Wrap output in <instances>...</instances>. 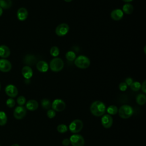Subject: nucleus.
Wrapping results in <instances>:
<instances>
[{"label": "nucleus", "mask_w": 146, "mask_h": 146, "mask_svg": "<svg viewBox=\"0 0 146 146\" xmlns=\"http://www.w3.org/2000/svg\"><path fill=\"white\" fill-rule=\"evenodd\" d=\"M90 111L93 115L99 117L104 115L106 111V107L104 103L99 100H96L91 104Z\"/></svg>", "instance_id": "obj_1"}, {"label": "nucleus", "mask_w": 146, "mask_h": 146, "mask_svg": "<svg viewBox=\"0 0 146 146\" xmlns=\"http://www.w3.org/2000/svg\"><path fill=\"white\" fill-rule=\"evenodd\" d=\"M48 66L52 71L59 72L64 67V62L61 58L55 57L50 61Z\"/></svg>", "instance_id": "obj_2"}, {"label": "nucleus", "mask_w": 146, "mask_h": 146, "mask_svg": "<svg viewBox=\"0 0 146 146\" xmlns=\"http://www.w3.org/2000/svg\"><path fill=\"white\" fill-rule=\"evenodd\" d=\"M75 65L81 69L88 68L90 65V59L84 55H79L75 58L74 60Z\"/></svg>", "instance_id": "obj_3"}, {"label": "nucleus", "mask_w": 146, "mask_h": 146, "mask_svg": "<svg viewBox=\"0 0 146 146\" xmlns=\"http://www.w3.org/2000/svg\"><path fill=\"white\" fill-rule=\"evenodd\" d=\"M117 112L119 113V115L121 118L126 119L130 117L132 115L133 110L131 106L125 104L121 106L118 110Z\"/></svg>", "instance_id": "obj_4"}, {"label": "nucleus", "mask_w": 146, "mask_h": 146, "mask_svg": "<svg viewBox=\"0 0 146 146\" xmlns=\"http://www.w3.org/2000/svg\"><path fill=\"white\" fill-rule=\"evenodd\" d=\"M83 127V121L80 119H75L71 122L69 125L68 129L71 132L73 133H77L81 131Z\"/></svg>", "instance_id": "obj_5"}, {"label": "nucleus", "mask_w": 146, "mask_h": 146, "mask_svg": "<svg viewBox=\"0 0 146 146\" xmlns=\"http://www.w3.org/2000/svg\"><path fill=\"white\" fill-rule=\"evenodd\" d=\"M69 139L72 146H84V139L83 137L79 134L74 133L71 136Z\"/></svg>", "instance_id": "obj_6"}, {"label": "nucleus", "mask_w": 146, "mask_h": 146, "mask_svg": "<svg viewBox=\"0 0 146 146\" xmlns=\"http://www.w3.org/2000/svg\"><path fill=\"white\" fill-rule=\"evenodd\" d=\"M51 107L55 111L61 112L65 109L66 103L63 100L56 99H55L51 103Z\"/></svg>", "instance_id": "obj_7"}, {"label": "nucleus", "mask_w": 146, "mask_h": 146, "mask_svg": "<svg viewBox=\"0 0 146 146\" xmlns=\"http://www.w3.org/2000/svg\"><path fill=\"white\" fill-rule=\"evenodd\" d=\"M69 31V26L67 23H62L57 26L55 29V33L58 36H63L66 35Z\"/></svg>", "instance_id": "obj_8"}, {"label": "nucleus", "mask_w": 146, "mask_h": 146, "mask_svg": "<svg viewBox=\"0 0 146 146\" xmlns=\"http://www.w3.org/2000/svg\"><path fill=\"white\" fill-rule=\"evenodd\" d=\"M26 114V109L23 106L17 107L14 111V116L15 119L19 120L23 119Z\"/></svg>", "instance_id": "obj_9"}, {"label": "nucleus", "mask_w": 146, "mask_h": 146, "mask_svg": "<svg viewBox=\"0 0 146 146\" xmlns=\"http://www.w3.org/2000/svg\"><path fill=\"white\" fill-rule=\"evenodd\" d=\"M101 123L102 125L105 128H110L113 123V119L112 116L109 114L103 115L101 119Z\"/></svg>", "instance_id": "obj_10"}, {"label": "nucleus", "mask_w": 146, "mask_h": 146, "mask_svg": "<svg viewBox=\"0 0 146 146\" xmlns=\"http://www.w3.org/2000/svg\"><path fill=\"white\" fill-rule=\"evenodd\" d=\"M12 66L10 62L6 59H0V71L3 72H7L11 69Z\"/></svg>", "instance_id": "obj_11"}, {"label": "nucleus", "mask_w": 146, "mask_h": 146, "mask_svg": "<svg viewBox=\"0 0 146 146\" xmlns=\"http://www.w3.org/2000/svg\"><path fill=\"white\" fill-rule=\"evenodd\" d=\"M5 92L7 95L10 98H15L17 96L18 91L15 86L13 84H9L5 88Z\"/></svg>", "instance_id": "obj_12"}, {"label": "nucleus", "mask_w": 146, "mask_h": 146, "mask_svg": "<svg viewBox=\"0 0 146 146\" xmlns=\"http://www.w3.org/2000/svg\"><path fill=\"white\" fill-rule=\"evenodd\" d=\"M28 11L25 7L19 8L17 12V18L21 21L26 20L28 17Z\"/></svg>", "instance_id": "obj_13"}, {"label": "nucleus", "mask_w": 146, "mask_h": 146, "mask_svg": "<svg viewBox=\"0 0 146 146\" xmlns=\"http://www.w3.org/2000/svg\"><path fill=\"white\" fill-rule=\"evenodd\" d=\"M124 13L121 9H116L113 10L111 13V17L114 21H119L123 17Z\"/></svg>", "instance_id": "obj_14"}, {"label": "nucleus", "mask_w": 146, "mask_h": 146, "mask_svg": "<svg viewBox=\"0 0 146 146\" xmlns=\"http://www.w3.org/2000/svg\"><path fill=\"white\" fill-rule=\"evenodd\" d=\"M21 72H22V74L23 76L26 79H30L33 75V70L29 66H24L22 69Z\"/></svg>", "instance_id": "obj_15"}, {"label": "nucleus", "mask_w": 146, "mask_h": 146, "mask_svg": "<svg viewBox=\"0 0 146 146\" xmlns=\"http://www.w3.org/2000/svg\"><path fill=\"white\" fill-rule=\"evenodd\" d=\"M36 67L37 70L41 72H47L49 67L47 63L44 60H40L38 62Z\"/></svg>", "instance_id": "obj_16"}, {"label": "nucleus", "mask_w": 146, "mask_h": 146, "mask_svg": "<svg viewBox=\"0 0 146 146\" xmlns=\"http://www.w3.org/2000/svg\"><path fill=\"white\" fill-rule=\"evenodd\" d=\"M10 55V48L5 45L0 46V57L3 59L8 58Z\"/></svg>", "instance_id": "obj_17"}, {"label": "nucleus", "mask_w": 146, "mask_h": 146, "mask_svg": "<svg viewBox=\"0 0 146 146\" xmlns=\"http://www.w3.org/2000/svg\"><path fill=\"white\" fill-rule=\"evenodd\" d=\"M23 61L24 63L29 66L31 65H33L36 63V58L34 55L28 54L25 56Z\"/></svg>", "instance_id": "obj_18"}, {"label": "nucleus", "mask_w": 146, "mask_h": 146, "mask_svg": "<svg viewBox=\"0 0 146 146\" xmlns=\"http://www.w3.org/2000/svg\"><path fill=\"white\" fill-rule=\"evenodd\" d=\"M38 103L35 100H29L26 104V108L29 111H35L38 108Z\"/></svg>", "instance_id": "obj_19"}, {"label": "nucleus", "mask_w": 146, "mask_h": 146, "mask_svg": "<svg viewBox=\"0 0 146 146\" xmlns=\"http://www.w3.org/2000/svg\"><path fill=\"white\" fill-rule=\"evenodd\" d=\"M123 13L126 14H131L133 11V6L129 3H127L123 6L122 10Z\"/></svg>", "instance_id": "obj_20"}, {"label": "nucleus", "mask_w": 146, "mask_h": 146, "mask_svg": "<svg viewBox=\"0 0 146 146\" xmlns=\"http://www.w3.org/2000/svg\"><path fill=\"white\" fill-rule=\"evenodd\" d=\"M12 6L11 0H0V7L2 9H8Z\"/></svg>", "instance_id": "obj_21"}, {"label": "nucleus", "mask_w": 146, "mask_h": 146, "mask_svg": "<svg viewBox=\"0 0 146 146\" xmlns=\"http://www.w3.org/2000/svg\"><path fill=\"white\" fill-rule=\"evenodd\" d=\"M136 102L140 106L144 105L146 102L145 95L143 94H139L136 98Z\"/></svg>", "instance_id": "obj_22"}, {"label": "nucleus", "mask_w": 146, "mask_h": 146, "mask_svg": "<svg viewBox=\"0 0 146 146\" xmlns=\"http://www.w3.org/2000/svg\"><path fill=\"white\" fill-rule=\"evenodd\" d=\"M41 106L44 110H48L51 107V103L48 99H43L41 100Z\"/></svg>", "instance_id": "obj_23"}, {"label": "nucleus", "mask_w": 146, "mask_h": 146, "mask_svg": "<svg viewBox=\"0 0 146 146\" xmlns=\"http://www.w3.org/2000/svg\"><path fill=\"white\" fill-rule=\"evenodd\" d=\"M107 112L110 115H116L117 112H118V108L117 107L115 106V105H111L110 106L107 108Z\"/></svg>", "instance_id": "obj_24"}, {"label": "nucleus", "mask_w": 146, "mask_h": 146, "mask_svg": "<svg viewBox=\"0 0 146 146\" xmlns=\"http://www.w3.org/2000/svg\"><path fill=\"white\" fill-rule=\"evenodd\" d=\"M66 58L67 60L72 62L75 60L76 57V54L73 51H67L66 54Z\"/></svg>", "instance_id": "obj_25"}, {"label": "nucleus", "mask_w": 146, "mask_h": 146, "mask_svg": "<svg viewBox=\"0 0 146 146\" xmlns=\"http://www.w3.org/2000/svg\"><path fill=\"white\" fill-rule=\"evenodd\" d=\"M129 86L131 89L133 91H138L141 88V84L139 82H133Z\"/></svg>", "instance_id": "obj_26"}, {"label": "nucleus", "mask_w": 146, "mask_h": 146, "mask_svg": "<svg viewBox=\"0 0 146 146\" xmlns=\"http://www.w3.org/2000/svg\"><path fill=\"white\" fill-rule=\"evenodd\" d=\"M7 120L6 113L3 111H0V125H4L6 124Z\"/></svg>", "instance_id": "obj_27"}, {"label": "nucleus", "mask_w": 146, "mask_h": 146, "mask_svg": "<svg viewBox=\"0 0 146 146\" xmlns=\"http://www.w3.org/2000/svg\"><path fill=\"white\" fill-rule=\"evenodd\" d=\"M50 53L51 56L56 57L59 54V49L57 46H52L50 50Z\"/></svg>", "instance_id": "obj_28"}, {"label": "nucleus", "mask_w": 146, "mask_h": 146, "mask_svg": "<svg viewBox=\"0 0 146 146\" xmlns=\"http://www.w3.org/2000/svg\"><path fill=\"white\" fill-rule=\"evenodd\" d=\"M57 131L60 133H64L68 131V127L63 124H59L57 126Z\"/></svg>", "instance_id": "obj_29"}, {"label": "nucleus", "mask_w": 146, "mask_h": 146, "mask_svg": "<svg viewBox=\"0 0 146 146\" xmlns=\"http://www.w3.org/2000/svg\"><path fill=\"white\" fill-rule=\"evenodd\" d=\"M17 102L19 106H22L26 103V98L23 96H20L17 98Z\"/></svg>", "instance_id": "obj_30"}, {"label": "nucleus", "mask_w": 146, "mask_h": 146, "mask_svg": "<svg viewBox=\"0 0 146 146\" xmlns=\"http://www.w3.org/2000/svg\"><path fill=\"white\" fill-rule=\"evenodd\" d=\"M15 104V102L13 98H9L6 101V105L9 108L13 107Z\"/></svg>", "instance_id": "obj_31"}, {"label": "nucleus", "mask_w": 146, "mask_h": 146, "mask_svg": "<svg viewBox=\"0 0 146 146\" xmlns=\"http://www.w3.org/2000/svg\"><path fill=\"white\" fill-rule=\"evenodd\" d=\"M55 115H56L55 111L54 110H53L52 109H49L47 110V116L48 118L52 119L53 117H54L55 116Z\"/></svg>", "instance_id": "obj_32"}, {"label": "nucleus", "mask_w": 146, "mask_h": 146, "mask_svg": "<svg viewBox=\"0 0 146 146\" xmlns=\"http://www.w3.org/2000/svg\"><path fill=\"white\" fill-rule=\"evenodd\" d=\"M127 86L125 82H121L119 85V88L121 91H125L127 88Z\"/></svg>", "instance_id": "obj_33"}, {"label": "nucleus", "mask_w": 146, "mask_h": 146, "mask_svg": "<svg viewBox=\"0 0 146 146\" xmlns=\"http://www.w3.org/2000/svg\"><path fill=\"white\" fill-rule=\"evenodd\" d=\"M141 88L142 91L145 94L146 93V81L144 80L142 84H141Z\"/></svg>", "instance_id": "obj_34"}, {"label": "nucleus", "mask_w": 146, "mask_h": 146, "mask_svg": "<svg viewBox=\"0 0 146 146\" xmlns=\"http://www.w3.org/2000/svg\"><path fill=\"white\" fill-rule=\"evenodd\" d=\"M70 144V139H64L62 140V144L64 146H68Z\"/></svg>", "instance_id": "obj_35"}, {"label": "nucleus", "mask_w": 146, "mask_h": 146, "mask_svg": "<svg viewBox=\"0 0 146 146\" xmlns=\"http://www.w3.org/2000/svg\"><path fill=\"white\" fill-rule=\"evenodd\" d=\"M133 82V79L131 78H127L125 79V83H126V84L127 86H130Z\"/></svg>", "instance_id": "obj_36"}, {"label": "nucleus", "mask_w": 146, "mask_h": 146, "mask_svg": "<svg viewBox=\"0 0 146 146\" xmlns=\"http://www.w3.org/2000/svg\"><path fill=\"white\" fill-rule=\"evenodd\" d=\"M3 14V9L0 7V17Z\"/></svg>", "instance_id": "obj_37"}, {"label": "nucleus", "mask_w": 146, "mask_h": 146, "mask_svg": "<svg viewBox=\"0 0 146 146\" xmlns=\"http://www.w3.org/2000/svg\"><path fill=\"white\" fill-rule=\"evenodd\" d=\"M123 1H124V2H127V3H128V2H131V1H132L133 0H122Z\"/></svg>", "instance_id": "obj_38"}, {"label": "nucleus", "mask_w": 146, "mask_h": 146, "mask_svg": "<svg viewBox=\"0 0 146 146\" xmlns=\"http://www.w3.org/2000/svg\"><path fill=\"white\" fill-rule=\"evenodd\" d=\"M64 1L66 2H70L72 1V0H64Z\"/></svg>", "instance_id": "obj_39"}, {"label": "nucleus", "mask_w": 146, "mask_h": 146, "mask_svg": "<svg viewBox=\"0 0 146 146\" xmlns=\"http://www.w3.org/2000/svg\"><path fill=\"white\" fill-rule=\"evenodd\" d=\"M11 146H19L18 144H14L13 145H11Z\"/></svg>", "instance_id": "obj_40"}, {"label": "nucleus", "mask_w": 146, "mask_h": 146, "mask_svg": "<svg viewBox=\"0 0 146 146\" xmlns=\"http://www.w3.org/2000/svg\"><path fill=\"white\" fill-rule=\"evenodd\" d=\"M0 90H1V84H0Z\"/></svg>", "instance_id": "obj_41"}]
</instances>
